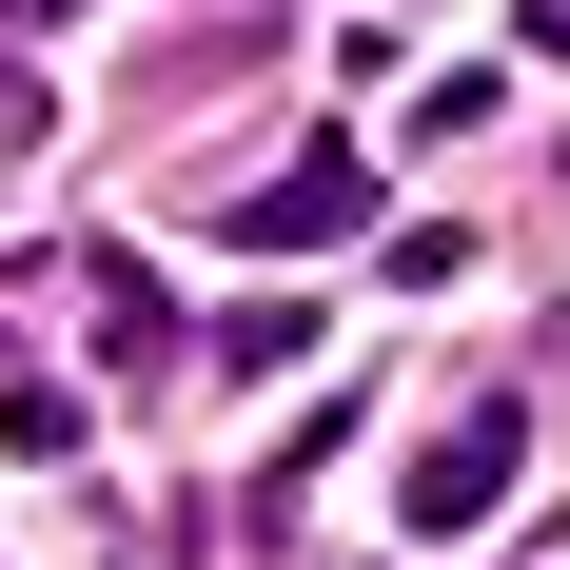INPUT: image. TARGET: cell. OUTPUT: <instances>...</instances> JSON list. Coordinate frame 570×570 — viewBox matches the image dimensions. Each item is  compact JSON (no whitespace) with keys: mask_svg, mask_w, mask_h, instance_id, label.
<instances>
[{"mask_svg":"<svg viewBox=\"0 0 570 570\" xmlns=\"http://www.w3.org/2000/svg\"><path fill=\"white\" fill-rule=\"evenodd\" d=\"M295 354H315V315H295V295H256V315H217V374H295Z\"/></svg>","mask_w":570,"mask_h":570,"instance_id":"3957f363","label":"cell"},{"mask_svg":"<svg viewBox=\"0 0 570 570\" xmlns=\"http://www.w3.org/2000/svg\"><path fill=\"white\" fill-rule=\"evenodd\" d=\"M236 236H256V256H335V236H374V158H354V138L276 158L256 197H236Z\"/></svg>","mask_w":570,"mask_h":570,"instance_id":"7a4b0ae2","label":"cell"},{"mask_svg":"<svg viewBox=\"0 0 570 570\" xmlns=\"http://www.w3.org/2000/svg\"><path fill=\"white\" fill-rule=\"evenodd\" d=\"M0 20H59V0H0Z\"/></svg>","mask_w":570,"mask_h":570,"instance_id":"277c9868","label":"cell"},{"mask_svg":"<svg viewBox=\"0 0 570 570\" xmlns=\"http://www.w3.org/2000/svg\"><path fill=\"white\" fill-rule=\"evenodd\" d=\"M512 453H531V413H512V394H472V413H433V433H413V492H394V512L433 531V551H453L472 512H512Z\"/></svg>","mask_w":570,"mask_h":570,"instance_id":"6da1fadb","label":"cell"}]
</instances>
